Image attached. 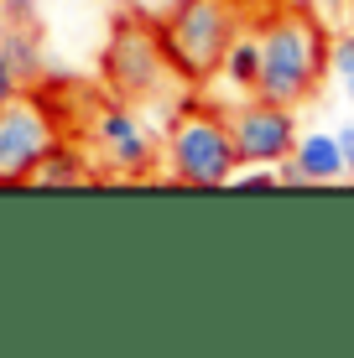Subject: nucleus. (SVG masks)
<instances>
[{"instance_id": "nucleus-1", "label": "nucleus", "mask_w": 354, "mask_h": 358, "mask_svg": "<svg viewBox=\"0 0 354 358\" xmlns=\"http://www.w3.org/2000/svg\"><path fill=\"white\" fill-rule=\"evenodd\" d=\"M255 31H261V83H255V94L271 99V104H287V109H297L302 99L318 94L334 36H328V27L313 10L282 6Z\"/></svg>"}, {"instance_id": "nucleus-2", "label": "nucleus", "mask_w": 354, "mask_h": 358, "mask_svg": "<svg viewBox=\"0 0 354 358\" xmlns=\"http://www.w3.org/2000/svg\"><path fill=\"white\" fill-rule=\"evenodd\" d=\"M245 27H250V0H177L167 16H156L162 47L182 83L219 78L229 42Z\"/></svg>"}, {"instance_id": "nucleus-3", "label": "nucleus", "mask_w": 354, "mask_h": 358, "mask_svg": "<svg viewBox=\"0 0 354 358\" xmlns=\"http://www.w3.org/2000/svg\"><path fill=\"white\" fill-rule=\"evenodd\" d=\"M100 68H104V83L125 99V104H156V99L182 89L172 57H167V47H162V31H156V21L141 16V10L115 16V31H109V42H104Z\"/></svg>"}, {"instance_id": "nucleus-4", "label": "nucleus", "mask_w": 354, "mask_h": 358, "mask_svg": "<svg viewBox=\"0 0 354 358\" xmlns=\"http://www.w3.org/2000/svg\"><path fill=\"white\" fill-rule=\"evenodd\" d=\"M162 156H167V177L182 182V187H229L240 171L229 120L219 109H203V104H188L172 120Z\"/></svg>"}, {"instance_id": "nucleus-5", "label": "nucleus", "mask_w": 354, "mask_h": 358, "mask_svg": "<svg viewBox=\"0 0 354 358\" xmlns=\"http://www.w3.org/2000/svg\"><path fill=\"white\" fill-rule=\"evenodd\" d=\"M57 141V115L36 94H11L0 99V187H21L32 166L53 151Z\"/></svg>"}, {"instance_id": "nucleus-6", "label": "nucleus", "mask_w": 354, "mask_h": 358, "mask_svg": "<svg viewBox=\"0 0 354 358\" xmlns=\"http://www.w3.org/2000/svg\"><path fill=\"white\" fill-rule=\"evenodd\" d=\"M224 120H229V135H235L240 166H276V162H287L292 145H297V120H292V109L271 104V99H261V94H250L245 104H229Z\"/></svg>"}, {"instance_id": "nucleus-7", "label": "nucleus", "mask_w": 354, "mask_h": 358, "mask_svg": "<svg viewBox=\"0 0 354 358\" xmlns=\"http://www.w3.org/2000/svg\"><path fill=\"white\" fill-rule=\"evenodd\" d=\"M94 145H100L104 166L115 171V177H151L156 166V141L151 130L136 120V109L120 99V104H100V115H94Z\"/></svg>"}, {"instance_id": "nucleus-8", "label": "nucleus", "mask_w": 354, "mask_h": 358, "mask_svg": "<svg viewBox=\"0 0 354 358\" xmlns=\"http://www.w3.org/2000/svg\"><path fill=\"white\" fill-rule=\"evenodd\" d=\"M292 166L302 182H339L344 177V151H339V135L328 130H308L292 145Z\"/></svg>"}, {"instance_id": "nucleus-9", "label": "nucleus", "mask_w": 354, "mask_h": 358, "mask_svg": "<svg viewBox=\"0 0 354 358\" xmlns=\"http://www.w3.org/2000/svg\"><path fill=\"white\" fill-rule=\"evenodd\" d=\"M89 177H94L89 156H83L73 141H53V151L32 166L27 187H79V182H89Z\"/></svg>"}, {"instance_id": "nucleus-10", "label": "nucleus", "mask_w": 354, "mask_h": 358, "mask_svg": "<svg viewBox=\"0 0 354 358\" xmlns=\"http://www.w3.org/2000/svg\"><path fill=\"white\" fill-rule=\"evenodd\" d=\"M219 78L235 83V89H245V94H255V83H261V31H255V27H245L235 42H229Z\"/></svg>"}, {"instance_id": "nucleus-11", "label": "nucleus", "mask_w": 354, "mask_h": 358, "mask_svg": "<svg viewBox=\"0 0 354 358\" xmlns=\"http://www.w3.org/2000/svg\"><path fill=\"white\" fill-rule=\"evenodd\" d=\"M0 57L11 63V73H16L21 83H32L36 73H42V47H36V31L27 21H11V27L0 31Z\"/></svg>"}, {"instance_id": "nucleus-12", "label": "nucleus", "mask_w": 354, "mask_h": 358, "mask_svg": "<svg viewBox=\"0 0 354 358\" xmlns=\"http://www.w3.org/2000/svg\"><path fill=\"white\" fill-rule=\"evenodd\" d=\"M235 182H240V187H282V182H276V166H250L245 171V177H240V171H235Z\"/></svg>"}, {"instance_id": "nucleus-13", "label": "nucleus", "mask_w": 354, "mask_h": 358, "mask_svg": "<svg viewBox=\"0 0 354 358\" xmlns=\"http://www.w3.org/2000/svg\"><path fill=\"white\" fill-rule=\"evenodd\" d=\"M334 135H339V151H344V177H354V125L334 130Z\"/></svg>"}, {"instance_id": "nucleus-14", "label": "nucleus", "mask_w": 354, "mask_h": 358, "mask_svg": "<svg viewBox=\"0 0 354 358\" xmlns=\"http://www.w3.org/2000/svg\"><path fill=\"white\" fill-rule=\"evenodd\" d=\"M172 6H177V0H136V10H141V16H151V21H156V16H167Z\"/></svg>"}, {"instance_id": "nucleus-15", "label": "nucleus", "mask_w": 354, "mask_h": 358, "mask_svg": "<svg viewBox=\"0 0 354 358\" xmlns=\"http://www.w3.org/2000/svg\"><path fill=\"white\" fill-rule=\"evenodd\" d=\"M16 89H21V78L11 73V63H6V57H0V99H11Z\"/></svg>"}, {"instance_id": "nucleus-16", "label": "nucleus", "mask_w": 354, "mask_h": 358, "mask_svg": "<svg viewBox=\"0 0 354 358\" xmlns=\"http://www.w3.org/2000/svg\"><path fill=\"white\" fill-rule=\"evenodd\" d=\"M344 94H349V104H354V73H344Z\"/></svg>"}]
</instances>
